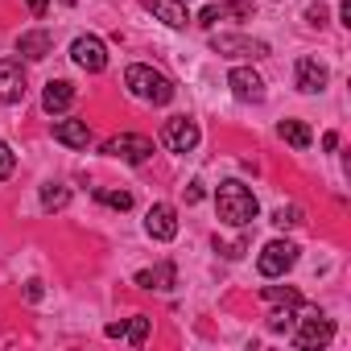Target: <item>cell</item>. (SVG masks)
<instances>
[{
  "label": "cell",
  "instance_id": "6da1fadb",
  "mask_svg": "<svg viewBox=\"0 0 351 351\" xmlns=\"http://www.w3.org/2000/svg\"><path fill=\"white\" fill-rule=\"evenodd\" d=\"M215 211H219V219H223L228 228H248V223L261 215V203H256V195H252L244 182L228 178V182L215 186Z\"/></svg>",
  "mask_w": 351,
  "mask_h": 351
},
{
  "label": "cell",
  "instance_id": "7a4b0ae2",
  "mask_svg": "<svg viewBox=\"0 0 351 351\" xmlns=\"http://www.w3.org/2000/svg\"><path fill=\"white\" fill-rule=\"evenodd\" d=\"M124 87H128L136 99H145V104H157V108L173 99V83H169L161 71L145 66V62H136V66H128V71H124Z\"/></svg>",
  "mask_w": 351,
  "mask_h": 351
},
{
  "label": "cell",
  "instance_id": "3957f363",
  "mask_svg": "<svg viewBox=\"0 0 351 351\" xmlns=\"http://www.w3.org/2000/svg\"><path fill=\"white\" fill-rule=\"evenodd\" d=\"M293 265H298V244H289V240H269V244L261 248V256H256V269H261V277H269V281L285 277Z\"/></svg>",
  "mask_w": 351,
  "mask_h": 351
},
{
  "label": "cell",
  "instance_id": "277c9868",
  "mask_svg": "<svg viewBox=\"0 0 351 351\" xmlns=\"http://www.w3.org/2000/svg\"><path fill=\"white\" fill-rule=\"evenodd\" d=\"M71 58H75V66H83L87 75H99V71L108 66V46H104V38H95V34H79V38L71 42Z\"/></svg>",
  "mask_w": 351,
  "mask_h": 351
},
{
  "label": "cell",
  "instance_id": "5b68a950",
  "mask_svg": "<svg viewBox=\"0 0 351 351\" xmlns=\"http://www.w3.org/2000/svg\"><path fill=\"white\" fill-rule=\"evenodd\" d=\"M211 50L219 58H269V46L256 38H240V34H215Z\"/></svg>",
  "mask_w": 351,
  "mask_h": 351
},
{
  "label": "cell",
  "instance_id": "8992f818",
  "mask_svg": "<svg viewBox=\"0 0 351 351\" xmlns=\"http://www.w3.org/2000/svg\"><path fill=\"white\" fill-rule=\"evenodd\" d=\"M104 153L108 157H120L128 165H141L149 153H153V141L149 136H136V132H120V136H108L104 141Z\"/></svg>",
  "mask_w": 351,
  "mask_h": 351
},
{
  "label": "cell",
  "instance_id": "52a82bcc",
  "mask_svg": "<svg viewBox=\"0 0 351 351\" xmlns=\"http://www.w3.org/2000/svg\"><path fill=\"white\" fill-rule=\"evenodd\" d=\"M330 335H335L330 318H322L318 310H302V330L293 335V347L314 351V347H326V343H330Z\"/></svg>",
  "mask_w": 351,
  "mask_h": 351
},
{
  "label": "cell",
  "instance_id": "ba28073f",
  "mask_svg": "<svg viewBox=\"0 0 351 351\" xmlns=\"http://www.w3.org/2000/svg\"><path fill=\"white\" fill-rule=\"evenodd\" d=\"M161 141L173 149V153H191L199 145V124L191 116H169L165 128H161Z\"/></svg>",
  "mask_w": 351,
  "mask_h": 351
},
{
  "label": "cell",
  "instance_id": "9c48e42d",
  "mask_svg": "<svg viewBox=\"0 0 351 351\" xmlns=\"http://www.w3.org/2000/svg\"><path fill=\"white\" fill-rule=\"evenodd\" d=\"M145 232L161 244H169L173 236H178V211H173L169 203H153L149 215H145Z\"/></svg>",
  "mask_w": 351,
  "mask_h": 351
},
{
  "label": "cell",
  "instance_id": "30bf717a",
  "mask_svg": "<svg viewBox=\"0 0 351 351\" xmlns=\"http://www.w3.org/2000/svg\"><path fill=\"white\" fill-rule=\"evenodd\" d=\"M21 99H25L21 58H0V104H21Z\"/></svg>",
  "mask_w": 351,
  "mask_h": 351
},
{
  "label": "cell",
  "instance_id": "8fae6325",
  "mask_svg": "<svg viewBox=\"0 0 351 351\" xmlns=\"http://www.w3.org/2000/svg\"><path fill=\"white\" fill-rule=\"evenodd\" d=\"M228 87H232V95H236L240 104H261V99H265V79H261L256 71H248V66H236V71L228 75Z\"/></svg>",
  "mask_w": 351,
  "mask_h": 351
},
{
  "label": "cell",
  "instance_id": "7c38bea8",
  "mask_svg": "<svg viewBox=\"0 0 351 351\" xmlns=\"http://www.w3.org/2000/svg\"><path fill=\"white\" fill-rule=\"evenodd\" d=\"M293 79H298V91H306V95H318L322 87H326V66L318 62V58H298V66H293Z\"/></svg>",
  "mask_w": 351,
  "mask_h": 351
},
{
  "label": "cell",
  "instance_id": "4fadbf2b",
  "mask_svg": "<svg viewBox=\"0 0 351 351\" xmlns=\"http://www.w3.org/2000/svg\"><path fill=\"white\" fill-rule=\"evenodd\" d=\"M141 5H145L157 21H165L169 29H186V21H191V13H186L182 0H141Z\"/></svg>",
  "mask_w": 351,
  "mask_h": 351
},
{
  "label": "cell",
  "instance_id": "5bb4252c",
  "mask_svg": "<svg viewBox=\"0 0 351 351\" xmlns=\"http://www.w3.org/2000/svg\"><path fill=\"white\" fill-rule=\"evenodd\" d=\"M50 50H54V34H46V29H25L17 38V54L29 58V62H42Z\"/></svg>",
  "mask_w": 351,
  "mask_h": 351
},
{
  "label": "cell",
  "instance_id": "9a60e30c",
  "mask_svg": "<svg viewBox=\"0 0 351 351\" xmlns=\"http://www.w3.org/2000/svg\"><path fill=\"white\" fill-rule=\"evenodd\" d=\"M71 104H75V83H66V79H50L46 91H42V108H46L50 116H62Z\"/></svg>",
  "mask_w": 351,
  "mask_h": 351
},
{
  "label": "cell",
  "instance_id": "2e32d148",
  "mask_svg": "<svg viewBox=\"0 0 351 351\" xmlns=\"http://www.w3.org/2000/svg\"><path fill=\"white\" fill-rule=\"evenodd\" d=\"M54 141L66 145V149H87L91 128H87V120H54Z\"/></svg>",
  "mask_w": 351,
  "mask_h": 351
},
{
  "label": "cell",
  "instance_id": "e0dca14e",
  "mask_svg": "<svg viewBox=\"0 0 351 351\" xmlns=\"http://www.w3.org/2000/svg\"><path fill=\"white\" fill-rule=\"evenodd\" d=\"M228 17H252V5H244V0H236V5H207L203 13H199V25L203 29H215L219 21H228Z\"/></svg>",
  "mask_w": 351,
  "mask_h": 351
},
{
  "label": "cell",
  "instance_id": "ac0fdd59",
  "mask_svg": "<svg viewBox=\"0 0 351 351\" xmlns=\"http://www.w3.org/2000/svg\"><path fill=\"white\" fill-rule=\"evenodd\" d=\"M136 285H141V289H169V285H173V265L161 261L157 269H141V273H136Z\"/></svg>",
  "mask_w": 351,
  "mask_h": 351
},
{
  "label": "cell",
  "instance_id": "d6986e66",
  "mask_svg": "<svg viewBox=\"0 0 351 351\" xmlns=\"http://www.w3.org/2000/svg\"><path fill=\"white\" fill-rule=\"evenodd\" d=\"M281 141H289L293 149H310V124L306 120H281Z\"/></svg>",
  "mask_w": 351,
  "mask_h": 351
},
{
  "label": "cell",
  "instance_id": "ffe728a7",
  "mask_svg": "<svg viewBox=\"0 0 351 351\" xmlns=\"http://www.w3.org/2000/svg\"><path fill=\"white\" fill-rule=\"evenodd\" d=\"M261 298H265L269 306H293V310L302 306V293H298L293 285H265V289H261Z\"/></svg>",
  "mask_w": 351,
  "mask_h": 351
},
{
  "label": "cell",
  "instance_id": "44dd1931",
  "mask_svg": "<svg viewBox=\"0 0 351 351\" xmlns=\"http://www.w3.org/2000/svg\"><path fill=\"white\" fill-rule=\"evenodd\" d=\"M66 203H71V191L62 182H46L42 186V211H62Z\"/></svg>",
  "mask_w": 351,
  "mask_h": 351
},
{
  "label": "cell",
  "instance_id": "7402d4cb",
  "mask_svg": "<svg viewBox=\"0 0 351 351\" xmlns=\"http://www.w3.org/2000/svg\"><path fill=\"white\" fill-rule=\"evenodd\" d=\"M95 199L104 207H112V211H128L132 207V195L128 191H112V186H95Z\"/></svg>",
  "mask_w": 351,
  "mask_h": 351
},
{
  "label": "cell",
  "instance_id": "603a6c76",
  "mask_svg": "<svg viewBox=\"0 0 351 351\" xmlns=\"http://www.w3.org/2000/svg\"><path fill=\"white\" fill-rule=\"evenodd\" d=\"M124 339H128L132 347H141V343L149 339V318H141V314H136L132 322H124Z\"/></svg>",
  "mask_w": 351,
  "mask_h": 351
},
{
  "label": "cell",
  "instance_id": "cb8c5ba5",
  "mask_svg": "<svg viewBox=\"0 0 351 351\" xmlns=\"http://www.w3.org/2000/svg\"><path fill=\"white\" fill-rule=\"evenodd\" d=\"M13 165H17V153H13V145H9V141H0V182H5V178H13Z\"/></svg>",
  "mask_w": 351,
  "mask_h": 351
},
{
  "label": "cell",
  "instance_id": "d4e9b609",
  "mask_svg": "<svg viewBox=\"0 0 351 351\" xmlns=\"http://www.w3.org/2000/svg\"><path fill=\"white\" fill-rule=\"evenodd\" d=\"M289 326H293V306H285V310H277V314L269 318V330H277V335L289 330Z\"/></svg>",
  "mask_w": 351,
  "mask_h": 351
},
{
  "label": "cell",
  "instance_id": "484cf974",
  "mask_svg": "<svg viewBox=\"0 0 351 351\" xmlns=\"http://www.w3.org/2000/svg\"><path fill=\"white\" fill-rule=\"evenodd\" d=\"M273 223H277V228H293V223H302V211H298V207H281V211L273 215Z\"/></svg>",
  "mask_w": 351,
  "mask_h": 351
},
{
  "label": "cell",
  "instance_id": "4316f807",
  "mask_svg": "<svg viewBox=\"0 0 351 351\" xmlns=\"http://www.w3.org/2000/svg\"><path fill=\"white\" fill-rule=\"evenodd\" d=\"M42 293H46V285H42L38 277H29V281H25V302H42Z\"/></svg>",
  "mask_w": 351,
  "mask_h": 351
},
{
  "label": "cell",
  "instance_id": "83f0119b",
  "mask_svg": "<svg viewBox=\"0 0 351 351\" xmlns=\"http://www.w3.org/2000/svg\"><path fill=\"white\" fill-rule=\"evenodd\" d=\"M203 199H207L203 182H191V186H186V203H203Z\"/></svg>",
  "mask_w": 351,
  "mask_h": 351
},
{
  "label": "cell",
  "instance_id": "f1b7e54d",
  "mask_svg": "<svg viewBox=\"0 0 351 351\" xmlns=\"http://www.w3.org/2000/svg\"><path fill=\"white\" fill-rule=\"evenodd\" d=\"M25 5H29V13H34V17H46V9H50V0H25Z\"/></svg>",
  "mask_w": 351,
  "mask_h": 351
},
{
  "label": "cell",
  "instance_id": "f546056e",
  "mask_svg": "<svg viewBox=\"0 0 351 351\" xmlns=\"http://www.w3.org/2000/svg\"><path fill=\"white\" fill-rule=\"evenodd\" d=\"M339 17H343V25H351V0H343V5H339Z\"/></svg>",
  "mask_w": 351,
  "mask_h": 351
},
{
  "label": "cell",
  "instance_id": "4dcf8cb0",
  "mask_svg": "<svg viewBox=\"0 0 351 351\" xmlns=\"http://www.w3.org/2000/svg\"><path fill=\"white\" fill-rule=\"evenodd\" d=\"M306 21H314V25H322V21H326V13H322V9H310V13H306Z\"/></svg>",
  "mask_w": 351,
  "mask_h": 351
},
{
  "label": "cell",
  "instance_id": "1f68e13d",
  "mask_svg": "<svg viewBox=\"0 0 351 351\" xmlns=\"http://www.w3.org/2000/svg\"><path fill=\"white\" fill-rule=\"evenodd\" d=\"M182 5H186V0H182Z\"/></svg>",
  "mask_w": 351,
  "mask_h": 351
}]
</instances>
